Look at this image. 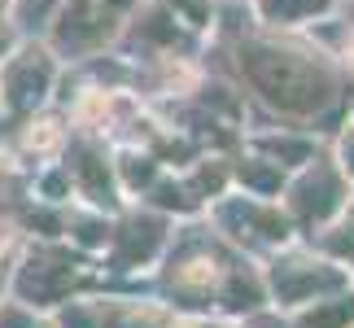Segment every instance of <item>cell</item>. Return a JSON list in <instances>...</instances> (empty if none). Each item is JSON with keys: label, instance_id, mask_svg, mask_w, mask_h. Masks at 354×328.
<instances>
[{"label": "cell", "instance_id": "obj_1", "mask_svg": "<svg viewBox=\"0 0 354 328\" xmlns=\"http://www.w3.org/2000/svg\"><path fill=\"white\" fill-rule=\"evenodd\" d=\"M241 66L250 75V84L263 92L271 105L289 109V114H310L328 101V79L315 66H306L293 53H276V48H245Z\"/></svg>", "mask_w": 354, "mask_h": 328}, {"label": "cell", "instance_id": "obj_4", "mask_svg": "<svg viewBox=\"0 0 354 328\" xmlns=\"http://www.w3.org/2000/svg\"><path fill=\"white\" fill-rule=\"evenodd\" d=\"M354 320V302H346L342 311H324V316H310V328H333V324H346Z\"/></svg>", "mask_w": 354, "mask_h": 328}, {"label": "cell", "instance_id": "obj_3", "mask_svg": "<svg viewBox=\"0 0 354 328\" xmlns=\"http://www.w3.org/2000/svg\"><path fill=\"white\" fill-rule=\"evenodd\" d=\"M324 0H267V13L271 18H289V13H306V9H319Z\"/></svg>", "mask_w": 354, "mask_h": 328}, {"label": "cell", "instance_id": "obj_2", "mask_svg": "<svg viewBox=\"0 0 354 328\" xmlns=\"http://www.w3.org/2000/svg\"><path fill=\"white\" fill-rule=\"evenodd\" d=\"M127 5H131V0H71V9H66V18L57 26L62 44L88 48V44H97V39H105Z\"/></svg>", "mask_w": 354, "mask_h": 328}]
</instances>
